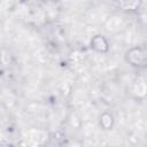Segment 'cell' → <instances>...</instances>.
Masks as SVG:
<instances>
[{"mask_svg":"<svg viewBox=\"0 0 147 147\" xmlns=\"http://www.w3.org/2000/svg\"><path fill=\"white\" fill-rule=\"evenodd\" d=\"M125 61L138 69L147 68V46H133L125 52Z\"/></svg>","mask_w":147,"mask_h":147,"instance_id":"obj_1","label":"cell"},{"mask_svg":"<svg viewBox=\"0 0 147 147\" xmlns=\"http://www.w3.org/2000/svg\"><path fill=\"white\" fill-rule=\"evenodd\" d=\"M90 47H91V49H93L96 53L105 54L109 51L110 44L103 34H95L90 40Z\"/></svg>","mask_w":147,"mask_h":147,"instance_id":"obj_2","label":"cell"},{"mask_svg":"<svg viewBox=\"0 0 147 147\" xmlns=\"http://www.w3.org/2000/svg\"><path fill=\"white\" fill-rule=\"evenodd\" d=\"M118 3L125 9H136L139 7L140 0H117Z\"/></svg>","mask_w":147,"mask_h":147,"instance_id":"obj_4","label":"cell"},{"mask_svg":"<svg viewBox=\"0 0 147 147\" xmlns=\"http://www.w3.org/2000/svg\"><path fill=\"white\" fill-rule=\"evenodd\" d=\"M99 125L105 131L113 130V127L115 125V117H114L113 113L107 111V110L101 113V115L99 116Z\"/></svg>","mask_w":147,"mask_h":147,"instance_id":"obj_3","label":"cell"}]
</instances>
